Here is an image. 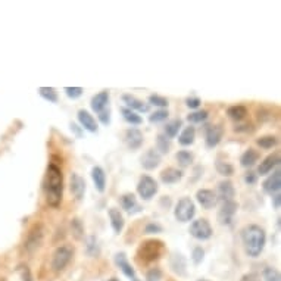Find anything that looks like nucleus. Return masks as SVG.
Wrapping results in <instances>:
<instances>
[{
	"label": "nucleus",
	"instance_id": "nucleus-1",
	"mask_svg": "<svg viewBox=\"0 0 281 281\" xmlns=\"http://www.w3.org/2000/svg\"><path fill=\"white\" fill-rule=\"evenodd\" d=\"M43 190L47 205L52 208H57L63 196V175L60 168L55 164H49L47 167L46 177L43 181Z\"/></svg>",
	"mask_w": 281,
	"mask_h": 281
},
{
	"label": "nucleus",
	"instance_id": "nucleus-2",
	"mask_svg": "<svg viewBox=\"0 0 281 281\" xmlns=\"http://www.w3.org/2000/svg\"><path fill=\"white\" fill-rule=\"evenodd\" d=\"M241 241H243V247L247 256L258 258L262 253L267 243L265 230L258 224L246 225L241 230Z\"/></svg>",
	"mask_w": 281,
	"mask_h": 281
},
{
	"label": "nucleus",
	"instance_id": "nucleus-3",
	"mask_svg": "<svg viewBox=\"0 0 281 281\" xmlns=\"http://www.w3.org/2000/svg\"><path fill=\"white\" fill-rule=\"evenodd\" d=\"M165 252V244L161 240H146L137 249V259L143 264H152L158 261Z\"/></svg>",
	"mask_w": 281,
	"mask_h": 281
},
{
	"label": "nucleus",
	"instance_id": "nucleus-4",
	"mask_svg": "<svg viewBox=\"0 0 281 281\" xmlns=\"http://www.w3.org/2000/svg\"><path fill=\"white\" fill-rule=\"evenodd\" d=\"M194 214H196V206H194V202L190 197H181L178 200V203L175 205L174 217L180 223H188V221H191L193 217H194Z\"/></svg>",
	"mask_w": 281,
	"mask_h": 281
},
{
	"label": "nucleus",
	"instance_id": "nucleus-5",
	"mask_svg": "<svg viewBox=\"0 0 281 281\" xmlns=\"http://www.w3.org/2000/svg\"><path fill=\"white\" fill-rule=\"evenodd\" d=\"M72 255H74V250L69 247V246H59L55 253H53V258H52V268L55 273H60L66 268V265L71 262L72 259Z\"/></svg>",
	"mask_w": 281,
	"mask_h": 281
},
{
	"label": "nucleus",
	"instance_id": "nucleus-6",
	"mask_svg": "<svg viewBox=\"0 0 281 281\" xmlns=\"http://www.w3.org/2000/svg\"><path fill=\"white\" fill-rule=\"evenodd\" d=\"M158 188L159 187H158L156 180L149 175L140 177V180L137 183V193L143 200H150L158 193Z\"/></svg>",
	"mask_w": 281,
	"mask_h": 281
},
{
	"label": "nucleus",
	"instance_id": "nucleus-7",
	"mask_svg": "<svg viewBox=\"0 0 281 281\" xmlns=\"http://www.w3.org/2000/svg\"><path fill=\"white\" fill-rule=\"evenodd\" d=\"M188 233H190L191 237H194L196 240H202V241H203V240H209V238L212 237V234H214L209 221L205 220V218H200V220L193 221L191 225H190Z\"/></svg>",
	"mask_w": 281,
	"mask_h": 281
},
{
	"label": "nucleus",
	"instance_id": "nucleus-8",
	"mask_svg": "<svg viewBox=\"0 0 281 281\" xmlns=\"http://www.w3.org/2000/svg\"><path fill=\"white\" fill-rule=\"evenodd\" d=\"M42 243H43V227L42 224H37L30 230L24 246L28 253H34L42 246Z\"/></svg>",
	"mask_w": 281,
	"mask_h": 281
},
{
	"label": "nucleus",
	"instance_id": "nucleus-9",
	"mask_svg": "<svg viewBox=\"0 0 281 281\" xmlns=\"http://www.w3.org/2000/svg\"><path fill=\"white\" fill-rule=\"evenodd\" d=\"M238 205L234 200L223 202V206L218 212V223L221 225H230L233 223L234 215L237 214Z\"/></svg>",
	"mask_w": 281,
	"mask_h": 281
},
{
	"label": "nucleus",
	"instance_id": "nucleus-10",
	"mask_svg": "<svg viewBox=\"0 0 281 281\" xmlns=\"http://www.w3.org/2000/svg\"><path fill=\"white\" fill-rule=\"evenodd\" d=\"M196 200L199 202V205L203 209H212L217 205V202H218L215 191H212L209 188H200V190H197Z\"/></svg>",
	"mask_w": 281,
	"mask_h": 281
},
{
	"label": "nucleus",
	"instance_id": "nucleus-11",
	"mask_svg": "<svg viewBox=\"0 0 281 281\" xmlns=\"http://www.w3.org/2000/svg\"><path fill=\"white\" fill-rule=\"evenodd\" d=\"M223 136H224V128H223L221 124L211 125V127L208 128V131H206V139H205V141H206V147H208V149H214V147H217V146L220 144Z\"/></svg>",
	"mask_w": 281,
	"mask_h": 281
},
{
	"label": "nucleus",
	"instance_id": "nucleus-12",
	"mask_svg": "<svg viewBox=\"0 0 281 281\" xmlns=\"http://www.w3.org/2000/svg\"><path fill=\"white\" fill-rule=\"evenodd\" d=\"M262 188H264V191L267 193V194H271V196H274V194H277V193H280V188H281V171L279 168L274 171V174L273 175H270L265 181H264V184H262Z\"/></svg>",
	"mask_w": 281,
	"mask_h": 281
},
{
	"label": "nucleus",
	"instance_id": "nucleus-13",
	"mask_svg": "<svg viewBox=\"0 0 281 281\" xmlns=\"http://www.w3.org/2000/svg\"><path fill=\"white\" fill-rule=\"evenodd\" d=\"M161 159H162V156L159 155L158 150H155V149H149V150L141 156L140 161H141V167H143V168L147 169V171H152V169L159 167Z\"/></svg>",
	"mask_w": 281,
	"mask_h": 281
},
{
	"label": "nucleus",
	"instance_id": "nucleus-14",
	"mask_svg": "<svg viewBox=\"0 0 281 281\" xmlns=\"http://www.w3.org/2000/svg\"><path fill=\"white\" fill-rule=\"evenodd\" d=\"M77 116H78V121H80V124H81V127H83L84 130H87L89 133H97V130H99L97 122H96L94 116L89 112V111L80 109L78 113H77Z\"/></svg>",
	"mask_w": 281,
	"mask_h": 281
},
{
	"label": "nucleus",
	"instance_id": "nucleus-15",
	"mask_svg": "<svg viewBox=\"0 0 281 281\" xmlns=\"http://www.w3.org/2000/svg\"><path fill=\"white\" fill-rule=\"evenodd\" d=\"M125 143L131 150H137L143 144V133L137 128H130L125 131Z\"/></svg>",
	"mask_w": 281,
	"mask_h": 281
},
{
	"label": "nucleus",
	"instance_id": "nucleus-16",
	"mask_svg": "<svg viewBox=\"0 0 281 281\" xmlns=\"http://www.w3.org/2000/svg\"><path fill=\"white\" fill-rule=\"evenodd\" d=\"M71 193L74 194V197L77 200H81L84 197V193H86V181L77 172H74L71 175Z\"/></svg>",
	"mask_w": 281,
	"mask_h": 281
},
{
	"label": "nucleus",
	"instance_id": "nucleus-17",
	"mask_svg": "<svg viewBox=\"0 0 281 281\" xmlns=\"http://www.w3.org/2000/svg\"><path fill=\"white\" fill-rule=\"evenodd\" d=\"M122 102L127 105L125 108L134 111V112H140V113H146L149 112V105L141 102L140 99H137L136 96L133 94H122Z\"/></svg>",
	"mask_w": 281,
	"mask_h": 281
},
{
	"label": "nucleus",
	"instance_id": "nucleus-18",
	"mask_svg": "<svg viewBox=\"0 0 281 281\" xmlns=\"http://www.w3.org/2000/svg\"><path fill=\"white\" fill-rule=\"evenodd\" d=\"M215 194H217V199H221L223 202H228V200H233V197L235 196V188L230 180H225L218 184Z\"/></svg>",
	"mask_w": 281,
	"mask_h": 281
},
{
	"label": "nucleus",
	"instance_id": "nucleus-19",
	"mask_svg": "<svg viewBox=\"0 0 281 281\" xmlns=\"http://www.w3.org/2000/svg\"><path fill=\"white\" fill-rule=\"evenodd\" d=\"M108 105H109V92H100V93H97L96 96L92 97V102H90L92 109L97 115L100 112H103L105 109H108Z\"/></svg>",
	"mask_w": 281,
	"mask_h": 281
},
{
	"label": "nucleus",
	"instance_id": "nucleus-20",
	"mask_svg": "<svg viewBox=\"0 0 281 281\" xmlns=\"http://www.w3.org/2000/svg\"><path fill=\"white\" fill-rule=\"evenodd\" d=\"M115 264L119 267V270L124 273L125 277H128L130 280L137 279V277H136V271H134V268L130 265V262L127 261L125 253H116V255H115Z\"/></svg>",
	"mask_w": 281,
	"mask_h": 281
},
{
	"label": "nucleus",
	"instance_id": "nucleus-21",
	"mask_svg": "<svg viewBox=\"0 0 281 281\" xmlns=\"http://www.w3.org/2000/svg\"><path fill=\"white\" fill-rule=\"evenodd\" d=\"M92 180L94 183V187L99 193H103L106 190V174L102 167H93L92 168Z\"/></svg>",
	"mask_w": 281,
	"mask_h": 281
},
{
	"label": "nucleus",
	"instance_id": "nucleus-22",
	"mask_svg": "<svg viewBox=\"0 0 281 281\" xmlns=\"http://www.w3.org/2000/svg\"><path fill=\"white\" fill-rule=\"evenodd\" d=\"M279 165H280V156H279L277 153L270 155V156H267V158L261 162V165H259V168H258V175H267V174H270L273 169L277 168Z\"/></svg>",
	"mask_w": 281,
	"mask_h": 281
},
{
	"label": "nucleus",
	"instance_id": "nucleus-23",
	"mask_svg": "<svg viewBox=\"0 0 281 281\" xmlns=\"http://www.w3.org/2000/svg\"><path fill=\"white\" fill-rule=\"evenodd\" d=\"M121 205L122 208L128 212V214H137V212H141V208L140 205L137 203V199L133 193H127L121 197Z\"/></svg>",
	"mask_w": 281,
	"mask_h": 281
},
{
	"label": "nucleus",
	"instance_id": "nucleus-24",
	"mask_svg": "<svg viewBox=\"0 0 281 281\" xmlns=\"http://www.w3.org/2000/svg\"><path fill=\"white\" fill-rule=\"evenodd\" d=\"M183 175H184V174H183L181 169L169 167V168L164 169V171L161 172V181H162L164 184H175V183H178V181L183 178Z\"/></svg>",
	"mask_w": 281,
	"mask_h": 281
},
{
	"label": "nucleus",
	"instance_id": "nucleus-25",
	"mask_svg": "<svg viewBox=\"0 0 281 281\" xmlns=\"http://www.w3.org/2000/svg\"><path fill=\"white\" fill-rule=\"evenodd\" d=\"M258 161H259V153H258L255 149H249V150H246V152L241 155V158H240V165H241L243 168H252V167L256 165Z\"/></svg>",
	"mask_w": 281,
	"mask_h": 281
},
{
	"label": "nucleus",
	"instance_id": "nucleus-26",
	"mask_svg": "<svg viewBox=\"0 0 281 281\" xmlns=\"http://www.w3.org/2000/svg\"><path fill=\"white\" fill-rule=\"evenodd\" d=\"M186 267H187V262H186V258L181 253L172 255V258H171V268H172L174 273H177L178 276H186Z\"/></svg>",
	"mask_w": 281,
	"mask_h": 281
},
{
	"label": "nucleus",
	"instance_id": "nucleus-27",
	"mask_svg": "<svg viewBox=\"0 0 281 281\" xmlns=\"http://www.w3.org/2000/svg\"><path fill=\"white\" fill-rule=\"evenodd\" d=\"M109 220H111V225H112L113 231L116 234H119L122 231V228H124V224H125L124 217L119 212V209H116V208H111L109 209Z\"/></svg>",
	"mask_w": 281,
	"mask_h": 281
},
{
	"label": "nucleus",
	"instance_id": "nucleus-28",
	"mask_svg": "<svg viewBox=\"0 0 281 281\" xmlns=\"http://www.w3.org/2000/svg\"><path fill=\"white\" fill-rule=\"evenodd\" d=\"M194 139H196V130H194V127L190 125L181 131V134L178 136V143L181 146H190L194 143Z\"/></svg>",
	"mask_w": 281,
	"mask_h": 281
},
{
	"label": "nucleus",
	"instance_id": "nucleus-29",
	"mask_svg": "<svg viewBox=\"0 0 281 281\" xmlns=\"http://www.w3.org/2000/svg\"><path fill=\"white\" fill-rule=\"evenodd\" d=\"M227 115H228V118H231L233 121H243L244 118H246V115H247V109H246V106H243V105H234V106H230L228 109H227Z\"/></svg>",
	"mask_w": 281,
	"mask_h": 281
},
{
	"label": "nucleus",
	"instance_id": "nucleus-30",
	"mask_svg": "<svg viewBox=\"0 0 281 281\" xmlns=\"http://www.w3.org/2000/svg\"><path fill=\"white\" fill-rule=\"evenodd\" d=\"M121 113H122L124 119H125L128 124H131V125H140V124L143 122V118H141L139 113L131 111V109H128V108H125V106L121 108Z\"/></svg>",
	"mask_w": 281,
	"mask_h": 281
},
{
	"label": "nucleus",
	"instance_id": "nucleus-31",
	"mask_svg": "<svg viewBox=\"0 0 281 281\" xmlns=\"http://www.w3.org/2000/svg\"><path fill=\"white\" fill-rule=\"evenodd\" d=\"M181 127H183L181 119H172V121L167 122V125L164 128L165 130V137L167 139H174L178 134V131L181 130Z\"/></svg>",
	"mask_w": 281,
	"mask_h": 281
},
{
	"label": "nucleus",
	"instance_id": "nucleus-32",
	"mask_svg": "<svg viewBox=\"0 0 281 281\" xmlns=\"http://www.w3.org/2000/svg\"><path fill=\"white\" fill-rule=\"evenodd\" d=\"M39 94L50 103H56L57 102V92L53 87H40Z\"/></svg>",
	"mask_w": 281,
	"mask_h": 281
},
{
	"label": "nucleus",
	"instance_id": "nucleus-33",
	"mask_svg": "<svg viewBox=\"0 0 281 281\" xmlns=\"http://www.w3.org/2000/svg\"><path fill=\"white\" fill-rule=\"evenodd\" d=\"M175 158H177L178 165H180L181 168H187V167H190L191 162H193V155H191L190 152H187V150H180V152L175 155Z\"/></svg>",
	"mask_w": 281,
	"mask_h": 281
},
{
	"label": "nucleus",
	"instance_id": "nucleus-34",
	"mask_svg": "<svg viewBox=\"0 0 281 281\" xmlns=\"http://www.w3.org/2000/svg\"><path fill=\"white\" fill-rule=\"evenodd\" d=\"M156 149L159 150V155H165L168 153L169 149H171V141L169 139H167L164 134H159L156 137Z\"/></svg>",
	"mask_w": 281,
	"mask_h": 281
},
{
	"label": "nucleus",
	"instance_id": "nucleus-35",
	"mask_svg": "<svg viewBox=\"0 0 281 281\" xmlns=\"http://www.w3.org/2000/svg\"><path fill=\"white\" fill-rule=\"evenodd\" d=\"M256 143H258V146H261L262 149H273L274 146H277L279 140H277L276 136H264V137L258 139Z\"/></svg>",
	"mask_w": 281,
	"mask_h": 281
},
{
	"label": "nucleus",
	"instance_id": "nucleus-36",
	"mask_svg": "<svg viewBox=\"0 0 281 281\" xmlns=\"http://www.w3.org/2000/svg\"><path fill=\"white\" fill-rule=\"evenodd\" d=\"M71 230H72V235H74L77 240L84 238V225H83V223H81L78 218H74V220L71 221Z\"/></svg>",
	"mask_w": 281,
	"mask_h": 281
},
{
	"label": "nucleus",
	"instance_id": "nucleus-37",
	"mask_svg": "<svg viewBox=\"0 0 281 281\" xmlns=\"http://www.w3.org/2000/svg\"><path fill=\"white\" fill-rule=\"evenodd\" d=\"M208 116H209V112L205 111V109H202V111H194V112H191L187 116V121L191 122V124H200V122L206 121Z\"/></svg>",
	"mask_w": 281,
	"mask_h": 281
},
{
	"label": "nucleus",
	"instance_id": "nucleus-38",
	"mask_svg": "<svg viewBox=\"0 0 281 281\" xmlns=\"http://www.w3.org/2000/svg\"><path fill=\"white\" fill-rule=\"evenodd\" d=\"M147 105H153V106L164 109V108H168V99H165L164 96H159V94H150Z\"/></svg>",
	"mask_w": 281,
	"mask_h": 281
},
{
	"label": "nucleus",
	"instance_id": "nucleus-39",
	"mask_svg": "<svg viewBox=\"0 0 281 281\" xmlns=\"http://www.w3.org/2000/svg\"><path fill=\"white\" fill-rule=\"evenodd\" d=\"M215 167H217V171H218L221 175H224V177H231V175L234 174V167H233V165H230L228 162L217 161Z\"/></svg>",
	"mask_w": 281,
	"mask_h": 281
},
{
	"label": "nucleus",
	"instance_id": "nucleus-40",
	"mask_svg": "<svg viewBox=\"0 0 281 281\" xmlns=\"http://www.w3.org/2000/svg\"><path fill=\"white\" fill-rule=\"evenodd\" d=\"M168 111L167 109H158L149 116V121L152 124H156V122H164L165 119H168Z\"/></svg>",
	"mask_w": 281,
	"mask_h": 281
},
{
	"label": "nucleus",
	"instance_id": "nucleus-41",
	"mask_svg": "<svg viewBox=\"0 0 281 281\" xmlns=\"http://www.w3.org/2000/svg\"><path fill=\"white\" fill-rule=\"evenodd\" d=\"M264 280L265 281H281V276L279 273V270L268 267L264 270Z\"/></svg>",
	"mask_w": 281,
	"mask_h": 281
},
{
	"label": "nucleus",
	"instance_id": "nucleus-42",
	"mask_svg": "<svg viewBox=\"0 0 281 281\" xmlns=\"http://www.w3.org/2000/svg\"><path fill=\"white\" fill-rule=\"evenodd\" d=\"M87 253L90 256H96L99 253V247H97V241H96V237H89L87 240Z\"/></svg>",
	"mask_w": 281,
	"mask_h": 281
},
{
	"label": "nucleus",
	"instance_id": "nucleus-43",
	"mask_svg": "<svg viewBox=\"0 0 281 281\" xmlns=\"http://www.w3.org/2000/svg\"><path fill=\"white\" fill-rule=\"evenodd\" d=\"M63 92L66 93V96L69 99H78L83 94V89L81 87H65Z\"/></svg>",
	"mask_w": 281,
	"mask_h": 281
},
{
	"label": "nucleus",
	"instance_id": "nucleus-44",
	"mask_svg": "<svg viewBox=\"0 0 281 281\" xmlns=\"http://www.w3.org/2000/svg\"><path fill=\"white\" fill-rule=\"evenodd\" d=\"M203 256H205V250L202 247H194L193 249V253H191V261L194 265H199L202 261H203Z\"/></svg>",
	"mask_w": 281,
	"mask_h": 281
},
{
	"label": "nucleus",
	"instance_id": "nucleus-45",
	"mask_svg": "<svg viewBox=\"0 0 281 281\" xmlns=\"http://www.w3.org/2000/svg\"><path fill=\"white\" fill-rule=\"evenodd\" d=\"M146 279H147V281H159L162 279V271H161L159 268H152V270L147 273Z\"/></svg>",
	"mask_w": 281,
	"mask_h": 281
},
{
	"label": "nucleus",
	"instance_id": "nucleus-46",
	"mask_svg": "<svg viewBox=\"0 0 281 281\" xmlns=\"http://www.w3.org/2000/svg\"><path fill=\"white\" fill-rule=\"evenodd\" d=\"M243 180H244V183H246L247 186H253V184H256V181H258V174L253 172V171H247V172L244 174Z\"/></svg>",
	"mask_w": 281,
	"mask_h": 281
},
{
	"label": "nucleus",
	"instance_id": "nucleus-47",
	"mask_svg": "<svg viewBox=\"0 0 281 281\" xmlns=\"http://www.w3.org/2000/svg\"><path fill=\"white\" fill-rule=\"evenodd\" d=\"M144 233L146 234H158V233H162V227L159 224H155V223H150L144 227Z\"/></svg>",
	"mask_w": 281,
	"mask_h": 281
},
{
	"label": "nucleus",
	"instance_id": "nucleus-48",
	"mask_svg": "<svg viewBox=\"0 0 281 281\" xmlns=\"http://www.w3.org/2000/svg\"><path fill=\"white\" fill-rule=\"evenodd\" d=\"M200 99L199 97H187L186 99V105L190 108V109H197L200 106Z\"/></svg>",
	"mask_w": 281,
	"mask_h": 281
},
{
	"label": "nucleus",
	"instance_id": "nucleus-49",
	"mask_svg": "<svg viewBox=\"0 0 281 281\" xmlns=\"http://www.w3.org/2000/svg\"><path fill=\"white\" fill-rule=\"evenodd\" d=\"M99 119L103 125H109L111 124V111L109 109H105L103 112L99 113Z\"/></svg>",
	"mask_w": 281,
	"mask_h": 281
},
{
	"label": "nucleus",
	"instance_id": "nucleus-50",
	"mask_svg": "<svg viewBox=\"0 0 281 281\" xmlns=\"http://www.w3.org/2000/svg\"><path fill=\"white\" fill-rule=\"evenodd\" d=\"M21 277L24 281H33V277H31V273H30V268L28 267H21Z\"/></svg>",
	"mask_w": 281,
	"mask_h": 281
},
{
	"label": "nucleus",
	"instance_id": "nucleus-51",
	"mask_svg": "<svg viewBox=\"0 0 281 281\" xmlns=\"http://www.w3.org/2000/svg\"><path fill=\"white\" fill-rule=\"evenodd\" d=\"M240 281H261V277L256 273H249V274H244Z\"/></svg>",
	"mask_w": 281,
	"mask_h": 281
},
{
	"label": "nucleus",
	"instance_id": "nucleus-52",
	"mask_svg": "<svg viewBox=\"0 0 281 281\" xmlns=\"http://www.w3.org/2000/svg\"><path fill=\"white\" fill-rule=\"evenodd\" d=\"M280 202H281L280 193L274 194V196H273V208H274V209H280Z\"/></svg>",
	"mask_w": 281,
	"mask_h": 281
},
{
	"label": "nucleus",
	"instance_id": "nucleus-53",
	"mask_svg": "<svg viewBox=\"0 0 281 281\" xmlns=\"http://www.w3.org/2000/svg\"><path fill=\"white\" fill-rule=\"evenodd\" d=\"M108 281H119V280H116V279H111V280H108Z\"/></svg>",
	"mask_w": 281,
	"mask_h": 281
},
{
	"label": "nucleus",
	"instance_id": "nucleus-54",
	"mask_svg": "<svg viewBox=\"0 0 281 281\" xmlns=\"http://www.w3.org/2000/svg\"><path fill=\"white\" fill-rule=\"evenodd\" d=\"M131 281H140L139 279H134V280H131Z\"/></svg>",
	"mask_w": 281,
	"mask_h": 281
}]
</instances>
